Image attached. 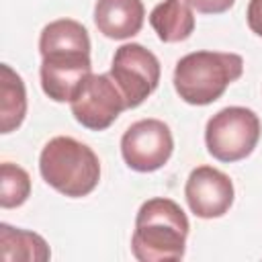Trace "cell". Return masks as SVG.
<instances>
[{"mask_svg": "<svg viewBox=\"0 0 262 262\" xmlns=\"http://www.w3.org/2000/svg\"><path fill=\"white\" fill-rule=\"evenodd\" d=\"M41 88L55 102H70L80 84L92 74L90 37L82 23L57 18L39 37Z\"/></svg>", "mask_w": 262, "mask_h": 262, "instance_id": "obj_1", "label": "cell"}, {"mask_svg": "<svg viewBox=\"0 0 262 262\" xmlns=\"http://www.w3.org/2000/svg\"><path fill=\"white\" fill-rule=\"evenodd\" d=\"M188 229V217L178 203L154 196L137 211L131 252L139 262L180 260L186 250Z\"/></svg>", "mask_w": 262, "mask_h": 262, "instance_id": "obj_2", "label": "cell"}, {"mask_svg": "<svg viewBox=\"0 0 262 262\" xmlns=\"http://www.w3.org/2000/svg\"><path fill=\"white\" fill-rule=\"evenodd\" d=\"M39 172L57 192L80 199L96 188L100 180V162L86 143L70 135H57L43 145Z\"/></svg>", "mask_w": 262, "mask_h": 262, "instance_id": "obj_3", "label": "cell"}, {"mask_svg": "<svg viewBox=\"0 0 262 262\" xmlns=\"http://www.w3.org/2000/svg\"><path fill=\"white\" fill-rule=\"evenodd\" d=\"M244 74V59L225 51H192L178 59L174 68V88L178 96L194 106H205L221 98L231 82Z\"/></svg>", "mask_w": 262, "mask_h": 262, "instance_id": "obj_4", "label": "cell"}, {"mask_svg": "<svg viewBox=\"0 0 262 262\" xmlns=\"http://www.w3.org/2000/svg\"><path fill=\"white\" fill-rule=\"evenodd\" d=\"M260 131V119L252 108L225 106L207 121L205 143L215 160L239 162L254 151Z\"/></svg>", "mask_w": 262, "mask_h": 262, "instance_id": "obj_5", "label": "cell"}, {"mask_svg": "<svg viewBox=\"0 0 262 262\" xmlns=\"http://www.w3.org/2000/svg\"><path fill=\"white\" fill-rule=\"evenodd\" d=\"M160 61L158 57L139 43L121 45L111 63L108 76L115 80L127 100V108L139 106L160 84Z\"/></svg>", "mask_w": 262, "mask_h": 262, "instance_id": "obj_6", "label": "cell"}, {"mask_svg": "<svg viewBox=\"0 0 262 262\" xmlns=\"http://www.w3.org/2000/svg\"><path fill=\"white\" fill-rule=\"evenodd\" d=\"M70 108L82 127L104 131L127 108V100L108 74H90L70 100Z\"/></svg>", "mask_w": 262, "mask_h": 262, "instance_id": "obj_7", "label": "cell"}, {"mask_svg": "<svg viewBox=\"0 0 262 262\" xmlns=\"http://www.w3.org/2000/svg\"><path fill=\"white\" fill-rule=\"evenodd\" d=\"M172 151V131L160 119H141L133 123L121 137L123 160L135 172L160 170L170 160Z\"/></svg>", "mask_w": 262, "mask_h": 262, "instance_id": "obj_8", "label": "cell"}, {"mask_svg": "<svg viewBox=\"0 0 262 262\" xmlns=\"http://www.w3.org/2000/svg\"><path fill=\"white\" fill-rule=\"evenodd\" d=\"M184 196L190 211L201 219H217L223 217L233 205V182L231 178L213 168V166H196L186 180Z\"/></svg>", "mask_w": 262, "mask_h": 262, "instance_id": "obj_9", "label": "cell"}, {"mask_svg": "<svg viewBox=\"0 0 262 262\" xmlns=\"http://www.w3.org/2000/svg\"><path fill=\"white\" fill-rule=\"evenodd\" d=\"M145 8L141 0H96L94 25L108 39H131L143 27Z\"/></svg>", "mask_w": 262, "mask_h": 262, "instance_id": "obj_10", "label": "cell"}, {"mask_svg": "<svg viewBox=\"0 0 262 262\" xmlns=\"http://www.w3.org/2000/svg\"><path fill=\"white\" fill-rule=\"evenodd\" d=\"M149 25L164 43L186 41L194 31V14L184 0H162L149 12Z\"/></svg>", "mask_w": 262, "mask_h": 262, "instance_id": "obj_11", "label": "cell"}, {"mask_svg": "<svg viewBox=\"0 0 262 262\" xmlns=\"http://www.w3.org/2000/svg\"><path fill=\"white\" fill-rule=\"evenodd\" d=\"M0 254L4 262H45L51 258V250L39 233L8 223H0Z\"/></svg>", "mask_w": 262, "mask_h": 262, "instance_id": "obj_12", "label": "cell"}, {"mask_svg": "<svg viewBox=\"0 0 262 262\" xmlns=\"http://www.w3.org/2000/svg\"><path fill=\"white\" fill-rule=\"evenodd\" d=\"M27 115V90L23 78L8 66H0V133L20 127Z\"/></svg>", "mask_w": 262, "mask_h": 262, "instance_id": "obj_13", "label": "cell"}, {"mask_svg": "<svg viewBox=\"0 0 262 262\" xmlns=\"http://www.w3.org/2000/svg\"><path fill=\"white\" fill-rule=\"evenodd\" d=\"M31 194V176L25 168L4 162L0 166V207L14 209L20 207Z\"/></svg>", "mask_w": 262, "mask_h": 262, "instance_id": "obj_14", "label": "cell"}, {"mask_svg": "<svg viewBox=\"0 0 262 262\" xmlns=\"http://www.w3.org/2000/svg\"><path fill=\"white\" fill-rule=\"evenodd\" d=\"M184 2L203 14H221L235 4V0H184Z\"/></svg>", "mask_w": 262, "mask_h": 262, "instance_id": "obj_15", "label": "cell"}, {"mask_svg": "<svg viewBox=\"0 0 262 262\" xmlns=\"http://www.w3.org/2000/svg\"><path fill=\"white\" fill-rule=\"evenodd\" d=\"M246 18H248L250 31L256 33L258 37H262V0H250Z\"/></svg>", "mask_w": 262, "mask_h": 262, "instance_id": "obj_16", "label": "cell"}]
</instances>
